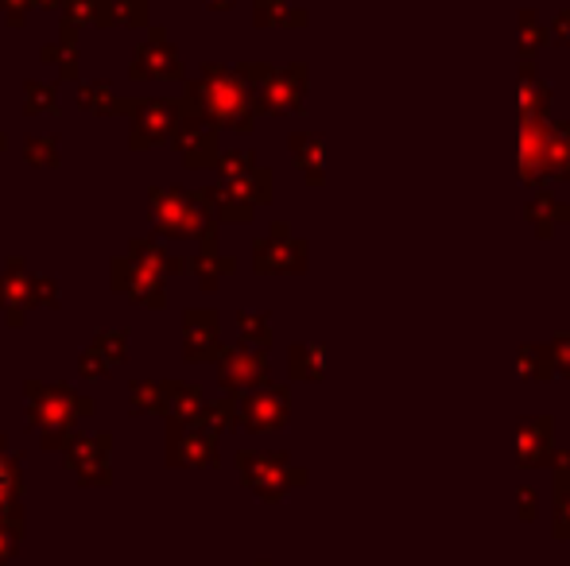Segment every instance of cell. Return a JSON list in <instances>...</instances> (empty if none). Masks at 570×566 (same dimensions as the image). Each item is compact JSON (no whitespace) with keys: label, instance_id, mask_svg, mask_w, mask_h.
Segmentation results:
<instances>
[{"label":"cell","instance_id":"obj_1","mask_svg":"<svg viewBox=\"0 0 570 566\" xmlns=\"http://www.w3.org/2000/svg\"><path fill=\"white\" fill-rule=\"evenodd\" d=\"M240 466H248L245 481L253 485L261 497H279V493H287L292 485L303 481V469H295L284 454H245Z\"/></svg>","mask_w":570,"mask_h":566},{"label":"cell","instance_id":"obj_2","mask_svg":"<svg viewBox=\"0 0 570 566\" xmlns=\"http://www.w3.org/2000/svg\"><path fill=\"white\" fill-rule=\"evenodd\" d=\"M556 419L551 416H524L517 424V458L524 469H540L548 454L556 450Z\"/></svg>","mask_w":570,"mask_h":566},{"label":"cell","instance_id":"obj_3","mask_svg":"<svg viewBox=\"0 0 570 566\" xmlns=\"http://www.w3.org/2000/svg\"><path fill=\"white\" fill-rule=\"evenodd\" d=\"M256 268H261V272H303V268H307V245L292 241L287 229L279 226L272 241L256 245Z\"/></svg>","mask_w":570,"mask_h":566},{"label":"cell","instance_id":"obj_4","mask_svg":"<svg viewBox=\"0 0 570 566\" xmlns=\"http://www.w3.org/2000/svg\"><path fill=\"white\" fill-rule=\"evenodd\" d=\"M551 93V82L535 75V59L520 62V121H548Z\"/></svg>","mask_w":570,"mask_h":566},{"label":"cell","instance_id":"obj_5","mask_svg":"<svg viewBox=\"0 0 570 566\" xmlns=\"http://www.w3.org/2000/svg\"><path fill=\"white\" fill-rule=\"evenodd\" d=\"M303 78H307V70L303 67H292L284 70V75L268 78L261 90V106L272 109V113H292V109H303Z\"/></svg>","mask_w":570,"mask_h":566},{"label":"cell","instance_id":"obj_6","mask_svg":"<svg viewBox=\"0 0 570 566\" xmlns=\"http://www.w3.org/2000/svg\"><path fill=\"white\" fill-rule=\"evenodd\" d=\"M245 424L253 430H276L287 424V393L284 388H264V393L248 396L245 404Z\"/></svg>","mask_w":570,"mask_h":566},{"label":"cell","instance_id":"obj_7","mask_svg":"<svg viewBox=\"0 0 570 566\" xmlns=\"http://www.w3.org/2000/svg\"><path fill=\"white\" fill-rule=\"evenodd\" d=\"M543 179H551V182H567L570 179V117H567V121H548Z\"/></svg>","mask_w":570,"mask_h":566},{"label":"cell","instance_id":"obj_8","mask_svg":"<svg viewBox=\"0 0 570 566\" xmlns=\"http://www.w3.org/2000/svg\"><path fill=\"white\" fill-rule=\"evenodd\" d=\"M524 214H528V221H532V229H535V237H540V241H548L559 226H567V221H570V206L559 202L551 190H540V195L528 202Z\"/></svg>","mask_w":570,"mask_h":566},{"label":"cell","instance_id":"obj_9","mask_svg":"<svg viewBox=\"0 0 570 566\" xmlns=\"http://www.w3.org/2000/svg\"><path fill=\"white\" fill-rule=\"evenodd\" d=\"M520 377L524 380H556V369H551V354L548 346H540V341H528V346H520Z\"/></svg>","mask_w":570,"mask_h":566},{"label":"cell","instance_id":"obj_10","mask_svg":"<svg viewBox=\"0 0 570 566\" xmlns=\"http://www.w3.org/2000/svg\"><path fill=\"white\" fill-rule=\"evenodd\" d=\"M548 43H551L548 23H540V16H535L532 8H524V12H520V51H524V59H535Z\"/></svg>","mask_w":570,"mask_h":566},{"label":"cell","instance_id":"obj_11","mask_svg":"<svg viewBox=\"0 0 570 566\" xmlns=\"http://www.w3.org/2000/svg\"><path fill=\"white\" fill-rule=\"evenodd\" d=\"M264 377H268V361L261 354H240L226 361V385H256Z\"/></svg>","mask_w":570,"mask_h":566},{"label":"cell","instance_id":"obj_12","mask_svg":"<svg viewBox=\"0 0 570 566\" xmlns=\"http://www.w3.org/2000/svg\"><path fill=\"white\" fill-rule=\"evenodd\" d=\"M292 151H295V163L307 171L311 182H323V140L315 137H295L292 140Z\"/></svg>","mask_w":570,"mask_h":566},{"label":"cell","instance_id":"obj_13","mask_svg":"<svg viewBox=\"0 0 570 566\" xmlns=\"http://www.w3.org/2000/svg\"><path fill=\"white\" fill-rule=\"evenodd\" d=\"M292 377L295 380H323V349L295 346L292 349Z\"/></svg>","mask_w":570,"mask_h":566},{"label":"cell","instance_id":"obj_14","mask_svg":"<svg viewBox=\"0 0 570 566\" xmlns=\"http://www.w3.org/2000/svg\"><path fill=\"white\" fill-rule=\"evenodd\" d=\"M551 532H556V539H570V481H556V500H551Z\"/></svg>","mask_w":570,"mask_h":566},{"label":"cell","instance_id":"obj_15","mask_svg":"<svg viewBox=\"0 0 570 566\" xmlns=\"http://www.w3.org/2000/svg\"><path fill=\"white\" fill-rule=\"evenodd\" d=\"M551 354V369H556L559 380H570V330H559L556 338L548 341Z\"/></svg>","mask_w":570,"mask_h":566},{"label":"cell","instance_id":"obj_16","mask_svg":"<svg viewBox=\"0 0 570 566\" xmlns=\"http://www.w3.org/2000/svg\"><path fill=\"white\" fill-rule=\"evenodd\" d=\"M517 500H520V520H524V524H532L535 516H540V493H535L532 485H520Z\"/></svg>","mask_w":570,"mask_h":566},{"label":"cell","instance_id":"obj_17","mask_svg":"<svg viewBox=\"0 0 570 566\" xmlns=\"http://www.w3.org/2000/svg\"><path fill=\"white\" fill-rule=\"evenodd\" d=\"M240 330H245L248 346H256V349L268 346V322H264V318H245V322H240Z\"/></svg>","mask_w":570,"mask_h":566},{"label":"cell","instance_id":"obj_18","mask_svg":"<svg viewBox=\"0 0 570 566\" xmlns=\"http://www.w3.org/2000/svg\"><path fill=\"white\" fill-rule=\"evenodd\" d=\"M279 12H287V0H256V20L261 23H276Z\"/></svg>","mask_w":570,"mask_h":566},{"label":"cell","instance_id":"obj_19","mask_svg":"<svg viewBox=\"0 0 570 566\" xmlns=\"http://www.w3.org/2000/svg\"><path fill=\"white\" fill-rule=\"evenodd\" d=\"M543 466L556 469V481H570V450H551Z\"/></svg>","mask_w":570,"mask_h":566},{"label":"cell","instance_id":"obj_20","mask_svg":"<svg viewBox=\"0 0 570 566\" xmlns=\"http://www.w3.org/2000/svg\"><path fill=\"white\" fill-rule=\"evenodd\" d=\"M551 39H556V43H570V4L551 20Z\"/></svg>","mask_w":570,"mask_h":566}]
</instances>
